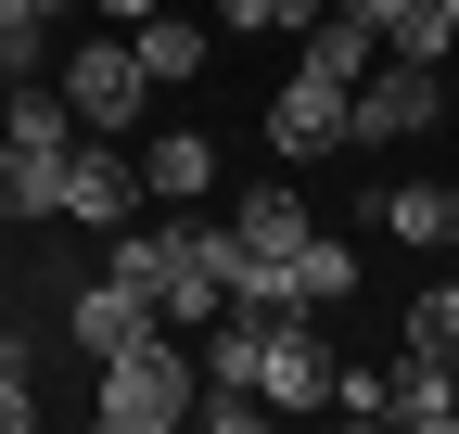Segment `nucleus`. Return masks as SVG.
I'll return each mask as SVG.
<instances>
[{
  "instance_id": "1",
  "label": "nucleus",
  "mask_w": 459,
  "mask_h": 434,
  "mask_svg": "<svg viewBox=\"0 0 459 434\" xmlns=\"http://www.w3.org/2000/svg\"><path fill=\"white\" fill-rule=\"evenodd\" d=\"M90 370H102V396H90V421H102V434H179V421H192V345L166 333V319H153L141 345L90 358Z\"/></svg>"
},
{
  "instance_id": "2",
  "label": "nucleus",
  "mask_w": 459,
  "mask_h": 434,
  "mask_svg": "<svg viewBox=\"0 0 459 434\" xmlns=\"http://www.w3.org/2000/svg\"><path fill=\"white\" fill-rule=\"evenodd\" d=\"M51 90L77 102V128H90V141H115V128H141V102H153V77L128 65V39H77L65 65H51Z\"/></svg>"
},
{
  "instance_id": "3",
  "label": "nucleus",
  "mask_w": 459,
  "mask_h": 434,
  "mask_svg": "<svg viewBox=\"0 0 459 434\" xmlns=\"http://www.w3.org/2000/svg\"><path fill=\"white\" fill-rule=\"evenodd\" d=\"M446 116V77L434 65H370L358 90H344V141H409Z\"/></svg>"
},
{
  "instance_id": "4",
  "label": "nucleus",
  "mask_w": 459,
  "mask_h": 434,
  "mask_svg": "<svg viewBox=\"0 0 459 434\" xmlns=\"http://www.w3.org/2000/svg\"><path fill=\"white\" fill-rule=\"evenodd\" d=\"M268 153H281V167H332V153H344V90L332 77L268 90Z\"/></svg>"
},
{
  "instance_id": "5",
  "label": "nucleus",
  "mask_w": 459,
  "mask_h": 434,
  "mask_svg": "<svg viewBox=\"0 0 459 434\" xmlns=\"http://www.w3.org/2000/svg\"><path fill=\"white\" fill-rule=\"evenodd\" d=\"M65 217H77V230H115V217H141V153L77 141V153H65Z\"/></svg>"
},
{
  "instance_id": "6",
  "label": "nucleus",
  "mask_w": 459,
  "mask_h": 434,
  "mask_svg": "<svg viewBox=\"0 0 459 434\" xmlns=\"http://www.w3.org/2000/svg\"><path fill=\"white\" fill-rule=\"evenodd\" d=\"M255 396H268V409H319V396H332V345L307 333V319H268V345H255Z\"/></svg>"
},
{
  "instance_id": "7",
  "label": "nucleus",
  "mask_w": 459,
  "mask_h": 434,
  "mask_svg": "<svg viewBox=\"0 0 459 434\" xmlns=\"http://www.w3.org/2000/svg\"><path fill=\"white\" fill-rule=\"evenodd\" d=\"M65 333H77V358H115V345H141V333H153V294L102 268V282H90V294L65 307Z\"/></svg>"
},
{
  "instance_id": "8",
  "label": "nucleus",
  "mask_w": 459,
  "mask_h": 434,
  "mask_svg": "<svg viewBox=\"0 0 459 434\" xmlns=\"http://www.w3.org/2000/svg\"><path fill=\"white\" fill-rule=\"evenodd\" d=\"M115 39H128V65H141L153 90H192V77H204V26H192V13H166V0H153L141 26H115Z\"/></svg>"
},
{
  "instance_id": "9",
  "label": "nucleus",
  "mask_w": 459,
  "mask_h": 434,
  "mask_svg": "<svg viewBox=\"0 0 459 434\" xmlns=\"http://www.w3.org/2000/svg\"><path fill=\"white\" fill-rule=\"evenodd\" d=\"M383 421H395V434H446V421H459V396H446V358H434V345H409V358L383 370Z\"/></svg>"
},
{
  "instance_id": "10",
  "label": "nucleus",
  "mask_w": 459,
  "mask_h": 434,
  "mask_svg": "<svg viewBox=\"0 0 459 434\" xmlns=\"http://www.w3.org/2000/svg\"><path fill=\"white\" fill-rule=\"evenodd\" d=\"M141 192H153L166 217H179L192 192H217V141H204V128H166V141H141Z\"/></svg>"
},
{
  "instance_id": "11",
  "label": "nucleus",
  "mask_w": 459,
  "mask_h": 434,
  "mask_svg": "<svg viewBox=\"0 0 459 434\" xmlns=\"http://www.w3.org/2000/svg\"><path fill=\"white\" fill-rule=\"evenodd\" d=\"M370 217H383L395 243H446L459 230V192L446 179H395V192H370Z\"/></svg>"
},
{
  "instance_id": "12",
  "label": "nucleus",
  "mask_w": 459,
  "mask_h": 434,
  "mask_svg": "<svg viewBox=\"0 0 459 434\" xmlns=\"http://www.w3.org/2000/svg\"><path fill=\"white\" fill-rule=\"evenodd\" d=\"M358 268H370V256H358V243H344V230H307V243H294V294H307V319H319V307H344V294H358Z\"/></svg>"
},
{
  "instance_id": "13",
  "label": "nucleus",
  "mask_w": 459,
  "mask_h": 434,
  "mask_svg": "<svg viewBox=\"0 0 459 434\" xmlns=\"http://www.w3.org/2000/svg\"><path fill=\"white\" fill-rule=\"evenodd\" d=\"M230 230H243L255 256H294L319 217H307V192H281V179H268V192H243V204H230Z\"/></svg>"
},
{
  "instance_id": "14",
  "label": "nucleus",
  "mask_w": 459,
  "mask_h": 434,
  "mask_svg": "<svg viewBox=\"0 0 459 434\" xmlns=\"http://www.w3.org/2000/svg\"><path fill=\"white\" fill-rule=\"evenodd\" d=\"M370 65H383V39H370L358 13H319V26H307V77H332V90H358Z\"/></svg>"
},
{
  "instance_id": "15",
  "label": "nucleus",
  "mask_w": 459,
  "mask_h": 434,
  "mask_svg": "<svg viewBox=\"0 0 459 434\" xmlns=\"http://www.w3.org/2000/svg\"><path fill=\"white\" fill-rule=\"evenodd\" d=\"M383 39H395V65H446V51H459V26L434 13V0H409V13H395Z\"/></svg>"
},
{
  "instance_id": "16",
  "label": "nucleus",
  "mask_w": 459,
  "mask_h": 434,
  "mask_svg": "<svg viewBox=\"0 0 459 434\" xmlns=\"http://www.w3.org/2000/svg\"><path fill=\"white\" fill-rule=\"evenodd\" d=\"M409 345H434V358H459V282H434V294L409 307Z\"/></svg>"
},
{
  "instance_id": "17",
  "label": "nucleus",
  "mask_w": 459,
  "mask_h": 434,
  "mask_svg": "<svg viewBox=\"0 0 459 434\" xmlns=\"http://www.w3.org/2000/svg\"><path fill=\"white\" fill-rule=\"evenodd\" d=\"M13 77H51V26H0V90Z\"/></svg>"
},
{
  "instance_id": "18",
  "label": "nucleus",
  "mask_w": 459,
  "mask_h": 434,
  "mask_svg": "<svg viewBox=\"0 0 459 434\" xmlns=\"http://www.w3.org/2000/svg\"><path fill=\"white\" fill-rule=\"evenodd\" d=\"M319 409H344V421H383V370H344V358H332V396H319Z\"/></svg>"
},
{
  "instance_id": "19",
  "label": "nucleus",
  "mask_w": 459,
  "mask_h": 434,
  "mask_svg": "<svg viewBox=\"0 0 459 434\" xmlns=\"http://www.w3.org/2000/svg\"><path fill=\"white\" fill-rule=\"evenodd\" d=\"M39 421V396H26V358H0V434H26Z\"/></svg>"
},
{
  "instance_id": "20",
  "label": "nucleus",
  "mask_w": 459,
  "mask_h": 434,
  "mask_svg": "<svg viewBox=\"0 0 459 434\" xmlns=\"http://www.w3.org/2000/svg\"><path fill=\"white\" fill-rule=\"evenodd\" d=\"M77 0H0V26H65Z\"/></svg>"
},
{
  "instance_id": "21",
  "label": "nucleus",
  "mask_w": 459,
  "mask_h": 434,
  "mask_svg": "<svg viewBox=\"0 0 459 434\" xmlns=\"http://www.w3.org/2000/svg\"><path fill=\"white\" fill-rule=\"evenodd\" d=\"M217 26L230 39H268V0H217Z\"/></svg>"
},
{
  "instance_id": "22",
  "label": "nucleus",
  "mask_w": 459,
  "mask_h": 434,
  "mask_svg": "<svg viewBox=\"0 0 459 434\" xmlns=\"http://www.w3.org/2000/svg\"><path fill=\"white\" fill-rule=\"evenodd\" d=\"M332 13H358V26H370V39H383V26H395V13H409V0H332Z\"/></svg>"
},
{
  "instance_id": "23",
  "label": "nucleus",
  "mask_w": 459,
  "mask_h": 434,
  "mask_svg": "<svg viewBox=\"0 0 459 434\" xmlns=\"http://www.w3.org/2000/svg\"><path fill=\"white\" fill-rule=\"evenodd\" d=\"M77 13H90V26H141L153 0H77Z\"/></svg>"
},
{
  "instance_id": "24",
  "label": "nucleus",
  "mask_w": 459,
  "mask_h": 434,
  "mask_svg": "<svg viewBox=\"0 0 459 434\" xmlns=\"http://www.w3.org/2000/svg\"><path fill=\"white\" fill-rule=\"evenodd\" d=\"M319 13H332V0H268V26H294V39H307Z\"/></svg>"
},
{
  "instance_id": "25",
  "label": "nucleus",
  "mask_w": 459,
  "mask_h": 434,
  "mask_svg": "<svg viewBox=\"0 0 459 434\" xmlns=\"http://www.w3.org/2000/svg\"><path fill=\"white\" fill-rule=\"evenodd\" d=\"M446 282H459V230H446Z\"/></svg>"
},
{
  "instance_id": "26",
  "label": "nucleus",
  "mask_w": 459,
  "mask_h": 434,
  "mask_svg": "<svg viewBox=\"0 0 459 434\" xmlns=\"http://www.w3.org/2000/svg\"><path fill=\"white\" fill-rule=\"evenodd\" d=\"M434 13H446V26H459V0H434Z\"/></svg>"
},
{
  "instance_id": "27",
  "label": "nucleus",
  "mask_w": 459,
  "mask_h": 434,
  "mask_svg": "<svg viewBox=\"0 0 459 434\" xmlns=\"http://www.w3.org/2000/svg\"><path fill=\"white\" fill-rule=\"evenodd\" d=\"M446 396H459V358H446Z\"/></svg>"
}]
</instances>
